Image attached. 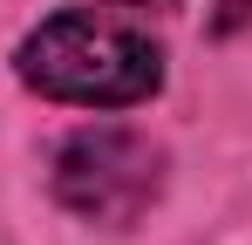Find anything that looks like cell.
Masks as SVG:
<instances>
[{"instance_id":"6da1fadb","label":"cell","mask_w":252,"mask_h":245,"mask_svg":"<svg viewBox=\"0 0 252 245\" xmlns=\"http://www.w3.org/2000/svg\"><path fill=\"white\" fill-rule=\"evenodd\" d=\"M21 82L41 89V95H55V102L123 109V102H143L164 82V68H157V48L136 34V28H123V21L55 14L21 48Z\"/></svg>"},{"instance_id":"7a4b0ae2","label":"cell","mask_w":252,"mask_h":245,"mask_svg":"<svg viewBox=\"0 0 252 245\" xmlns=\"http://www.w3.org/2000/svg\"><path fill=\"white\" fill-rule=\"evenodd\" d=\"M157 177H164V157L143 136H129V129H82L55 157V198L68 204L75 218L129 225L143 204L157 198Z\"/></svg>"},{"instance_id":"3957f363","label":"cell","mask_w":252,"mask_h":245,"mask_svg":"<svg viewBox=\"0 0 252 245\" xmlns=\"http://www.w3.org/2000/svg\"><path fill=\"white\" fill-rule=\"evenodd\" d=\"M116 7H129V14H143V7H150V14H164V7H177V0H116Z\"/></svg>"}]
</instances>
